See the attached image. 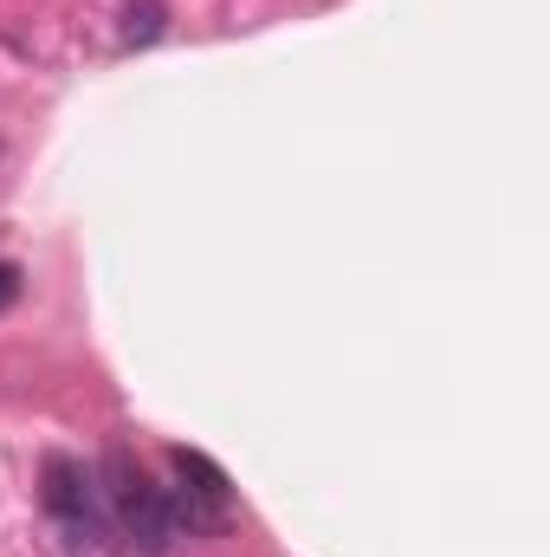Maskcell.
<instances>
[{
    "instance_id": "cell-1",
    "label": "cell",
    "mask_w": 550,
    "mask_h": 557,
    "mask_svg": "<svg viewBox=\"0 0 550 557\" xmlns=\"http://www.w3.org/2000/svg\"><path fill=\"white\" fill-rule=\"evenodd\" d=\"M104 486H111V506H117V525H124V539H130L142 557H162L168 545H175L168 493L142 480V467L124 454V447H111V454H104Z\"/></svg>"
},
{
    "instance_id": "cell-5",
    "label": "cell",
    "mask_w": 550,
    "mask_h": 557,
    "mask_svg": "<svg viewBox=\"0 0 550 557\" xmlns=\"http://www.w3.org/2000/svg\"><path fill=\"white\" fill-rule=\"evenodd\" d=\"M13 298H20V267H13V260H0V311H7Z\"/></svg>"
},
{
    "instance_id": "cell-3",
    "label": "cell",
    "mask_w": 550,
    "mask_h": 557,
    "mask_svg": "<svg viewBox=\"0 0 550 557\" xmlns=\"http://www.w3.org/2000/svg\"><path fill=\"white\" fill-rule=\"evenodd\" d=\"M39 499H46V512L59 519V525H72V532H91V473L78 467V460H65V454H52L46 460V486H39Z\"/></svg>"
},
{
    "instance_id": "cell-2",
    "label": "cell",
    "mask_w": 550,
    "mask_h": 557,
    "mask_svg": "<svg viewBox=\"0 0 550 557\" xmlns=\"http://www.w3.org/2000/svg\"><path fill=\"white\" fill-rule=\"evenodd\" d=\"M175 473H182V486L168 493L175 532H221V525L234 519V486H227V473H221L208 454H195V447H175Z\"/></svg>"
},
{
    "instance_id": "cell-4",
    "label": "cell",
    "mask_w": 550,
    "mask_h": 557,
    "mask_svg": "<svg viewBox=\"0 0 550 557\" xmlns=\"http://www.w3.org/2000/svg\"><path fill=\"white\" fill-rule=\"evenodd\" d=\"M168 33V7L162 0H130L124 7V26H117V46L124 52H142V46H155Z\"/></svg>"
}]
</instances>
